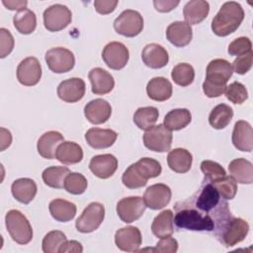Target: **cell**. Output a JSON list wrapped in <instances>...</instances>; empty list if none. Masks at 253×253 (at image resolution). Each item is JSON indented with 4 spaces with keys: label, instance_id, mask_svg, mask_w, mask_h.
<instances>
[{
    "label": "cell",
    "instance_id": "48",
    "mask_svg": "<svg viewBox=\"0 0 253 253\" xmlns=\"http://www.w3.org/2000/svg\"><path fill=\"white\" fill-rule=\"evenodd\" d=\"M178 250V242L175 238L171 236L163 237L156 244L154 248H151L150 251L156 253H175Z\"/></svg>",
    "mask_w": 253,
    "mask_h": 253
},
{
    "label": "cell",
    "instance_id": "43",
    "mask_svg": "<svg viewBox=\"0 0 253 253\" xmlns=\"http://www.w3.org/2000/svg\"><path fill=\"white\" fill-rule=\"evenodd\" d=\"M218 191L223 200H232L237 193V183L231 176H224L223 178L211 183Z\"/></svg>",
    "mask_w": 253,
    "mask_h": 253
},
{
    "label": "cell",
    "instance_id": "5",
    "mask_svg": "<svg viewBox=\"0 0 253 253\" xmlns=\"http://www.w3.org/2000/svg\"><path fill=\"white\" fill-rule=\"evenodd\" d=\"M7 231L18 244H28L33 239V228L24 213L18 210H11L5 215Z\"/></svg>",
    "mask_w": 253,
    "mask_h": 253
},
{
    "label": "cell",
    "instance_id": "28",
    "mask_svg": "<svg viewBox=\"0 0 253 253\" xmlns=\"http://www.w3.org/2000/svg\"><path fill=\"white\" fill-rule=\"evenodd\" d=\"M210 12V4L204 0H192L186 3L183 9V15L186 23L197 25L204 21Z\"/></svg>",
    "mask_w": 253,
    "mask_h": 253
},
{
    "label": "cell",
    "instance_id": "34",
    "mask_svg": "<svg viewBox=\"0 0 253 253\" xmlns=\"http://www.w3.org/2000/svg\"><path fill=\"white\" fill-rule=\"evenodd\" d=\"M13 24L20 34L30 35L36 30L37 27L36 14L28 8L20 10L14 15Z\"/></svg>",
    "mask_w": 253,
    "mask_h": 253
},
{
    "label": "cell",
    "instance_id": "49",
    "mask_svg": "<svg viewBox=\"0 0 253 253\" xmlns=\"http://www.w3.org/2000/svg\"><path fill=\"white\" fill-rule=\"evenodd\" d=\"M118 3V0H96L94 7L99 14L106 15L114 12Z\"/></svg>",
    "mask_w": 253,
    "mask_h": 253
},
{
    "label": "cell",
    "instance_id": "8",
    "mask_svg": "<svg viewBox=\"0 0 253 253\" xmlns=\"http://www.w3.org/2000/svg\"><path fill=\"white\" fill-rule=\"evenodd\" d=\"M172 132L160 124L146 129L143 134V143L146 148L155 152L169 151L172 144Z\"/></svg>",
    "mask_w": 253,
    "mask_h": 253
},
{
    "label": "cell",
    "instance_id": "20",
    "mask_svg": "<svg viewBox=\"0 0 253 253\" xmlns=\"http://www.w3.org/2000/svg\"><path fill=\"white\" fill-rule=\"evenodd\" d=\"M232 143L240 151L251 152L253 148V130L251 125L246 121L235 123L232 131Z\"/></svg>",
    "mask_w": 253,
    "mask_h": 253
},
{
    "label": "cell",
    "instance_id": "31",
    "mask_svg": "<svg viewBox=\"0 0 253 253\" xmlns=\"http://www.w3.org/2000/svg\"><path fill=\"white\" fill-rule=\"evenodd\" d=\"M193 156L185 148H174L168 153L167 163L171 170L177 173H186L192 167Z\"/></svg>",
    "mask_w": 253,
    "mask_h": 253
},
{
    "label": "cell",
    "instance_id": "23",
    "mask_svg": "<svg viewBox=\"0 0 253 253\" xmlns=\"http://www.w3.org/2000/svg\"><path fill=\"white\" fill-rule=\"evenodd\" d=\"M118 133L110 128L91 127L85 133L87 143L95 149H103L112 146L117 140Z\"/></svg>",
    "mask_w": 253,
    "mask_h": 253
},
{
    "label": "cell",
    "instance_id": "45",
    "mask_svg": "<svg viewBox=\"0 0 253 253\" xmlns=\"http://www.w3.org/2000/svg\"><path fill=\"white\" fill-rule=\"evenodd\" d=\"M227 51L230 55L239 56L245 54L252 51V42L247 37H239L229 43Z\"/></svg>",
    "mask_w": 253,
    "mask_h": 253
},
{
    "label": "cell",
    "instance_id": "41",
    "mask_svg": "<svg viewBox=\"0 0 253 253\" xmlns=\"http://www.w3.org/2000/svg\"><path fill=\"white\" fill-rule=\"evenodd\" d=\"M87 186V179L81 173L70 172L65 178L63 188L72 195H81L86 191Z\"/></svg>",
    "mask_w": 253,
    "mask_h": 253
},
{
    "label": "cell",
    "instance_id": "32",
    "mask_svg": "<svg viewBox=\"0 0 253 253\" xmlns=\"http://www.w3.org/2000/svg\"><path fill=\"white\" fill-rule=\"evenodd\" d=\"M151 231L158 238L171 236L173 234L174 214L171 210H165L155 216L151 224Z\"/></svg>",
    "mask_w": 253,
    "mask_h": 253
},
{
    "label": "cell",
    "instance_id": "50",
    "mask_svg": "<svg viewBox=\"0 0 253 253\" xmlns=\"http://www.w3.org/2000/svg\"><path fill=\"white\" fill-rule=\"evenodd\" d=\"M180 1H171V0H154V8L161 13H167L175 9L179 5Z\"/></svg>",
    "mask_w": 253,
    "mask_h": 253
},
{
    "label": "cell",
    "instance_id": "25",
    "mask_svg": "<svg viewBox=\"0 0 253 253\" xmlns=\"http://www.w3.org/2000/svg\"><path fill=\"white\" fill-rule=\"evenodd\" d=\"M64 141L59 131L49 130L44 132L38 140L37 149L39 154L45 159H54L58 145Z\"/></svg>",
    "mask_w": 253,
    "mask_h": 253
},
{
    "label": "cell",
    "instance_id": "27",
    "mask_svg": "<svg viewBox=\"0 0 253 253\" xmlns=\"http://www.w3.org/2000/svg\"><path fill=\"white\" fill-rule=\"evenodd\" d=\"M172 84L165 77H154L149 80L146 86L147 96L157 102H163L171 98L172 96Z\"/></svg>",
    "mask_w": 253,
    "mask_h": 253
},
{
    "label": "cell",
    "instance_id": "18",
    "mask_svg": "<svg viewBox=\"0 0 253 253\" xmlns=\"http://www.w3.org/2000/svg\"><path fill=\"white\" fill-rule=\"evenodd\" d=\"M118 168V159L113 154H100L93 156L89 163L91 172L100 179L112 177Z\"/></svg>",
    "mask_w": 253,
    "mask_h": 253
},
{
    "label": "cell",
    "instance_id": "7",
    "mask_svg": "<svg viewBox=\"0 0 253 253\" xmlns=\"http://www.w3.org/2000/svg\"><path fill=\"white\" fill-rule=\"evenodd\" d=\"M114 29L122 36L127 38L136 37L143 29V18L139 12L126 9L114 21Z\"/></svg>",
    "mask_w": 253,
    "mask_h": 253
},
{
    "label": "cell",
    "instance_id": "39",
    "mask_svg": "<svg viewBox=\"0 0 253 253\" xmlns=\"http://www.w3.org/2000/svg\"><path fill=\"white\" fill-rule=\"evenodd\" d=\"M171 77L177 85L182 87L189 86L190 84H192L195 78L194 67L189 63H178L173 67Z\"/></svg>",
    "mask_w": 253,
    "mask_h": 253
},
{
    "label": "cell",
    "instance_id": "11",
    "mask_svg": "<svg viewBox=\"0 0 253 253\" xmlns=\"http://www.w3.org/2000/svg\"><path fill=\"white\" fill-rule=\"evenodd\" d=\"M45 62L54 73H65L75 65V57L71 50L65 47H52L45 52Z\"/></svg>",
    "mask_w": 253,
    "mask_h": 253
},
{
    "label": "cell",
    "instance_id": "15",
    "mask_svg": "<svg viewBox=\"0 0 253 253\" xmlns=\"http://www.w3.org/2000/svg\"><path fill=\"white\" fill-rule=\"evenodd\" d=\"M86 91V85L83 79L72 77L60 82L57 87V96L66 103H76L80 101Z\"/></svg>",
    "mask_w": 253,
    "mask_h": 253
},
{
    "label": "cell",
    "instance_id": "3",
    "mask_svg": "<svg viewBox=\"0 0 253 253\" xmlns=\"http://www.w3.org/2000/svg\"><path fill=\"white\" fill-rule=\"evenodd\" d=\"M161 171V164L157 160L143 157L126 168L122 176V182L128 189L141 188L147 184L148 179L158 177Z\"/></svg>",
    "mask_w": 253,
    "mask_h": 253
},
{
    "label": "cell",
    "instance_id": "12",
    "mask_svg": "<svg viewBox=\"0 0 253 253\" xmlns=\"http://www.w3.org/2000/svg\"><path fill=\"white\" fill-rule=\"evenodd\" d=\"M145 203L143 198L131 196L123 198L117 204V213L119 217L126 223L137 220L145 211Z\"/></svg>",
    "mask_w": 253,
    "mask_h": 253
},
{
    "label": "cell",
    "instance_id": "13",
    "mask_svg": "<svg viewBox=\"0 0 253 253\" xmlns=\"http://www.w3.org/2000/svg\"><path fill=\"white\" fill-rule=\"evenodd\" d=\"M102 58L108 67L114 70H120L126 65L129 58V52L124 43L120 42H111L103 48Z\"/></svg>",
    "mask_w": 253,
    "mask_h": 253
},
{
    "label": "cell",
    "instance_id": "14",
    "mask_svg": "<svg viewBox=\"0 0 253 253\" xmlns=\"http://www.w3.org/2000/svg\"><path fill=\"white\" fill-rule=\"evenodd\" d=\"M42 77V66L38 58L26 57L17 67V79L24 86L37 85Z\"/></svg>",
    "mask_w": 253,
    "mask_h": 253
},
{
    "label": "cell",
    "instance_id": "17",
    "mask_svg": "<svg viewBox=\"0 0 253 253\" xmlns=\"http://www.w3.org/2000/svg\"><path fill=\"white\" fill-rule=\"evenodd\" d=\"M142 242L140 230L136 226H126L116 231L115 243L117 247L126 252L138 251Z\"/></svg>",
    "mask_w": 253,
    "mask_h": 253
},
{
    "label": "cell",
    "instance_id": "47",
    "mask_svg": "<svg viewBox=\"0 0 253 253\" xmlns=\"http://www.w3.org/2000/svg\"><path fill=\"white\" fill-rule=\"evenodd\" d=\"M15 41L12 36V34L5 28L0 29V57L4 58L8 54L11 53V51L14 48Z\"/></svg>",
    "mask_w": 253,
    "mask_h": 253
},
{
    "label": "cell",
    "instance_id": "33",
    "mask_svg": "<svg viewBox=\"0 0 253 253\" xmlns=\"http://www.w3.org/2000/svg\"><path fill=\"white\" fill-rule=\"evenodd\" d=\"M51 216L60 222H67L74 218L76 214V206L63 199H55L49 203L48 206Z\"/></svg>",
    "mask_w": 253,
    "mask_h": 253
},
{
    "label": "cell",
    "instance_id": "42",
    "mask_svg": "<svg viewBox=\"0 0 253 253\" xmlns=\"http://www.w3.org/2000/svg\"><path fill=\"white\" fill-rule=\"evenodd\" d=\"M201 170L205 176L204 181L207 182H215L226 175L223 167L217 162L211 160H204L201 163Z\"/></svg>",
    "mask_w": 253,
    "mask_h": 253
},
{
    "label": "cell",
    "instance_id": "36",
    "mask_svg": "<svg viewBox=\"0 0 253 253\" xmlns=\"http://www.w3.org/2000/svg\"><path fill=\"white\" fill-rule=\"evenodd\" d=\"M70 173V170L65 166H50L43 170L42 178L43 183L54 189H61L64 186L66 176Z\"/></svg>",
    "mask_w": 253,
    "mask_h": 253
},
{
    "label": "cell",
    "instance_id": "51",
    "mask_svg": "<svg viewBox=\"0 0 253 253\" xmlns=\"http://www.w3.org/2000/svg\"><path fill=\"white\" fill-rule=\"evenodd\" d=\"M83 251V247L80 242L76 240H69L65 241L63 245L59 249V253H64V252H76V253H81Z\"/></svg>",
    "mask_w": 253,
    "mask_h": 253
},
{
    "label": "cell",
    "instance_id": "26",
    "mask_svg": "<svg viewBox=\"0 0 253 253\" xmlns=\"http://www.w3.org/2000/svg\"><path fill=\"white\" fill-rule=\"evenodd\" d=\"M11 192L18 202L27 205L36 197L38 187L34 180L30 178H20L12 183Z\"/></svg>",
    "mask_w": 253,
    "mask_h": 253
},
{
    "label": "cell",
    "instance_id": "52",
    "mask_svg": "<svg viewBox=\"0 0 253 253\" xmlns=\"http://www.w3.org/2000/svg\"><path fill=\"white\" fill-rule=\"evenodd\" d=\"M1 151L5 150L7 147L10 146L11 142H12V135L11 132L9 130H7L4 127H1Z\"/></svg>",
    "mask_w": 253,
    "mask_h": 253
},
{
    "label": "cell",
    "instance_id": "37",
    "mask_svg": "<svg viewBox=\"0 0 253 253\" xmlns=\"http://www.w3.org/2000/svg\"><path fill=\"white\" fill-rule=\"evenodd\" d=\"M232 117V108L226 104H219L211 110L209 116V123L215 129H222L227 126Z\"/></svg>",
    "mask_w": 253,
    "mask_h": 253
},
{
    "label": "cell",
    "instance_id": "46",
    "mask_svg": "<svg viewBox=\"0 0 253 253\" xmlns=\"http://www.w3.org/2000/svg\"><path fill=\"white\" fill-rule=\"evenodd\" d=\"M253 62V52H247L245 54L237 56L234 61L232 62V70L235 71L237 74H245L247 73L251 67Z\"/></svg>",
    "mask_w": 253,
    "mask_h": 253
},
{
    "label": "cell",
    "instance_id": "24",
    "mask_svg": "<svg viewBox=\"0 0 253 253\" xmlns=\"http://www.w3.org/2000/svg\"><path fill=\"white\" fill-rule=\"evenodd\" d=\"M92 92L96 95L110 93L115 87V80L111 73L101 67L92 68L88 74Z\"/></svg>",
    "mask_w": 253,
    "mask_h": 253
},
{
    "label": "cell",
    "instance_id": "6",
    "mask_svg": "<svg viewBox=\"0 0 253 253\" xmlns=\"http://www.w3.org/2000/svg\"><path fill=\"white\" fill-rule=\"evenodd\" d=\"M248 232L249 224L246 220L231 216L221 226L215 236L225 247H232L244 240Z\"/></svg>",
    "mask_w": 253,
    "mask_h": 253
},
{
    "label": "cell",
    "instance_id": "22",
    "mask_svg": "<svg viewBox=\"0 0 253 253\" xmlns=\"http://www.w3.org/2000/svg\"><path fill=\"white\" fill-rule=\"evenodd\" d=\"M141 58L143 63L153 69L164 67L169 60L167 50L158 43L146 44L141 52Z\"/></svg>",
    "mask_w": 253,
    "mask_h": 253
},
{
    "label": "cell",
    "instance_id": "10",
    "mask_svg": "<svg viewBox=\"0 0 253 253\" xmlns=\"http://www.w3.org/2000/svg\"><path fill=\"white\" fill-rule=\"evenodd\" d=\"M43 25L49 32H58L65 29L72 20V13L62 4H53L43 12Z\"/></svg>",
    "mask_w": 253,
    "mask_h": 253
},
{
    "label": "cell",
    "instance_id": "1",
    "mask_svg": "<svg viewBox=\"0 0 253 253\" xmlns=\"http://www.w3.org/2000/svg\"><path fill=\"white\" fill-rule=\"evenodd\" d=\"M232 73L231 64L227 60L223 58L212 59L206 69V79L203 83L205 95L209 98H216L222 95Z\"/></svg>",
    "mask_w": 253,
    "mask_h": 253
},
{
    "label": "cell",
    "instance_id": "21",
    "mask_svg": "<svg viewBox=\"0 0 253 253\" xmlns=\"http://www.w3.org/2000/svg\"><path fill=\"white\" fill-rule=\"evenodd\" d=\"M166 38L175 46L183 47L192 41L193 31L188 23L176 21L167 27Z\"/></svg>",
    "mask_w": 253,
    "mask_h": 253
},
{
    "label": "cell",
    "instance_id": "29",
    "mask_svg": "<svg viewBox=\"0 0 253 253\" xmlns=\"http://www.w3.org/2000/svg\"><path fill=\"white\" fill-rule=\"evenodd\" d=\"M55 158L65 165L79 163L83 159L82 147L73 141H63L56 149Z\"/></svg>",
    "mask_w": 253,
    "mask_h": 253
},
{
    "label": "cell",
    "instance_id": "19",
    "mask_svg": "<svg viewBox=\"0 0 253 253\" xmlns=\"http://www.w3.org/2000/svg\"><path fill=\"white\" fill-rule=\"evenodd\" d=\"M85 118L93 125L106 123L112 115V107L104 99H95L90 101L84 107Z\"/></svg>",
    "mask_w": 253,
    "mask_h": 253
},
{
    "label": "cell",
    "instance_id": "53",
    "mask_svg": "<svg viewBox=\"0 0 253 253\" xmlns=\"http://www.w3.org/2000/svg\"><path fill=\"white\" fill-rule=\"evenodd\" d=\"M2 3L7 9L18 10V11L25 9L28 4V2L26 0H24V1H5V0H3Z\"/></svg>",
    "mask_w": 253,
    "mask_h": 253
},
{
    "label": "cell",
    "instance_id": "40",
    "mask_svg": "<svg viewBox=\"0 0 253 253\" xmlns=\"http://www.w3.org/2000/svg\"><path fill=\"white\" fill-rule=\"evenodd\" d=\"M66 235L59 230H52L45 234L42 239V247L44 253H57L66 241Z\"/></svg>",
    "mask_w": 253,
    "mask_h": 253
},
{
    "label": "cell",
    "instance_id": "2",
    "mask_svg": "<svg viewBox=\"0 0 253 253\" xmlns=\"http://www.w3.org/2000/svg\"><path fill=\"white\" fill-rule=\"evenodd\" d=\"M174 223L177 228L194 231H213L214 220L209 214H204L196 208L188 205L185 201L174 206Z\"/></svg>",
    "mask_w": 253,
    "mask_h": 253
},
{
    "label": "cell",
    "instance_id": "9",
    "mask_svg": "<svg viewBox=\"0 0 253 253\" xmlns=\"http://www.w3.org/2000/svg\"><path fill=\"white\" fill-rule=\"evenodd\" d=\"M105 218V208L102 204L93 202L89 204L81 215L76 219V229L81 233H90L95 231Z\"/></svg>",
    "mask_w": 253,
    "mask_h": 253
},
{
    "label": "cell",
    "instance_id": "38",
    "mask_svg": "<svg viewBox=\"0 0 253 253\" xmlns=\"http://www.w3.org/2000/svg\"><path fill=\"white\" fill-rule=\"evenodd\" d=\"M158 116L159 113L155 107H141L135 111L133 122L138 128L146 130L154 126Z\"/></svg>",
    "mask_w": 253,
    "mask_h": 253
},
{
    "label": "cell",
    "instance_id": "16",
    "mask_svg": "<svg viewBox=\"0 0 253 253\" xmlns=\"http://www.w3.org/2000/svg\"><path fill=\"white\" fill-rule=\"evenodd\" d=\"M171 189L162 183L149 186L143 195L145 206L151 210H160L166 207L171 200Z\"/></svg>",
    "mask_w": 253,
    "mask_h": 253
},
{
    "label": "cell",
    "instance_id": "35",
    "mask_svg": "<svg viewBox=\"0 0 253 253\" xmlns=\"http://www.w3.org/2000/svg\"><path fill=\"white\" fill-rule=\"evenodd\" d=\"M192 121V115L187 109H174L166 114L163 125L170 130H180Z\"/></svg>",
    "mask_w": 253,
    "mask_h": 253
},
{
    "label": "cell",
    "instance_id": "30",
    "mask_svg": "<svg viewBox=\"0 0 253 253\" xmlns=\"http://www.w3.org/2000/svg\"><path fill=\"white\" fill-rule=\"evenodd\" d=\"M231 177L240 184H252L253 182V165L245 158L233 159L228 165Z\"/></svg>",
    "mask_w": 253,
    "mask_h": 253
},
{
    "label": "cell",
    "instance_id": "44",
    "mask_svg": "<svg viewBox=\"0 0 253 253\" xmlns=\"http://www.w3.org/2000/svg\"><path fill=\"white\" fill-rule=\"evenodd\" d=\"M224 92L225 97L233 104H242L248 99L247 89L243 84L237 81H234L226 86Z\"/></svg>",
    "mask_w": 253,
    "mask_h": 253
},
{
    "label": "cell",
    "instance_id": "4",
    "mask_svg": "<svg viewBox=\"0 0 253 253\" xmlns=\"http://www.w3.org/2000/svg\"><path fill=\"white\" fill-rule=\"evenodd\" d=\"M243 19L244 11L239 3L235 1L225 2L213 17L211 30L218 37H226L238 29Z\"/></svg>",
    "mask_w": 253,
    "mask_h": 253
}]
</instances>
